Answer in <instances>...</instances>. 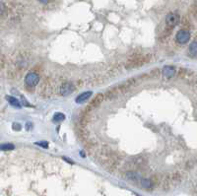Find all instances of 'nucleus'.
<instances>
[{
    "instance_id": "nucleus-5",
    "label": "nucleus",
    "mask_w": 197,
    "mask_h": 196,
    "mask_svg": "<svg viewBox=\"0 0 197 196\" xmlns=\"http://www.w3.org/2000/svg\"><path fill=\"white\" fill-rule=\"evenodd\" d=\"M163 76L166 77V78L170 79V78H173V76L175 75V68L173 66H171V65H167L163 68Z\"/></svg>"
},
{
    "instance_id": "nucleus-18",
    "label": "nucleus",
    "mask_w": 197,
    "mask_h": 196,
    "mask_svg": "<svg viewBox=\"0 0 197 196\" xmlns=\"http://www.w3.org/2000/svg\"><path fill=\"white\" fill-rule=\"evenodd\" d=\"M40 2H42V3H44V4H46V3H48L50 0H38Z\"/></svg>"
},
{
    "instance_id": "nucleus-12",
    "label": "nucleus",
    "mask_w": 197,
    "mask_h": 196,
    "mask_svg": "<svg viewBox=\"0 0 197 196\" xmlns=\"http://www.w3.org/2000/svg\"><path fill=\"white\" fill-rule=\"evenodd\" d=\"M64 119H65V115H63V113H56L54 115V116H53V120L56 122L63 121Z\"/></svg>"
},
{
    "instance_id": "nucleus-4",
    "label": "nucleus",
    "mask_w": 197,
    "mask_h": 196,
    "mask_svg": "<svg viewBox=\"0 0 197 196\" xmlns=\"http://www.w3.org/2000/svg\"><path fill=\"white\" fill-rule=\"evenodd\" d=\"M75 90V86L73 85L72 83H65L63 84V85L60 87V89H59V93H60L61 96H69L70 94H72V93L74 92Z\"/></svg>"
},
{
    "instance_id": "nucleus-17",
    "label": "nucleus",
    "mask_w": 197,
    "mask_h": 196,
    "mask_svg": "<svg viewBox=\"0 0 197 196\" xmlns=\"http://www.w3.org/2000/svg\"><path fill=\"white\" fill-rule=\"evenodd\" d=\"M32 128H33V124H32L31 122H28L27 125H26V129H27L28 131H30Z\"/></svg>"
},
{
    "instance_id": "nucleus-3",
    "label": "nucleus",
    "mask_w": 197,
    "mask_h": 196,
    "mask_svg": "<svg viewBox=\"0 0 197 196\" xmlns=\"http://www.w3.org/2000/svg\"><path fill=\"white\" fill-rule=\"evenodd\" d=\"M180 21V17L177 13H170V14L167 15L166 17V23L169 27L173 28V27H175L177 24L179 23Z\"/></svg>"
},
{
    "instance_id": "nucleus-15",
    "label": "nucleus",
    "mask_w": 197,
    "mask_h": 196,
    "mask_svg": "<svg viewBox=\"0 0 197 196\" xmlns=\"http://www.w3.org/2000/svg\"><path fill=\"white\" fill-rule=\"evenodd\" d=\"M5 12H6V6H5V4H4L3 2L0 1V16H1V15H3Z\"/></svg>"
},
{
    "instance_id": "nucleus-2",
    "label": "nucleus",
    "mask_w": 197,
    "mask_h": 196,
    "mask_svg": "<svg viewBox=\"0 0 197 196\" xmlns=\"http://www.w3.org/2000/svg\"><path fill=\"white\" fill-rule=\"evenodd\" d=\"M175 38H177V42H178L179 44H184L186 42H189L190 40V33L186 30H180V31L177 32V36H175Z\"/></svg>"
},
{
    "instance_id": "nucleus-7",
    "label": "nucleus",
    "mask_w": 197,
    "mask_h": 196,
    "mask_svg": "<svg viewBox=\"0 0 197 196\" xmlns=\"http://www.w3.org/2000/svg\"><path fill=\"white\" fill-rule=\"evenodd\" d=\"M6 100L8 101V103H9L10 105H13V107H17V109H21V107H22V105H21V103L19 102V100L16 98H14V97L7 96L6 97Z\"/></svg>"
},
{
    "instance_id": "nucleus-16",
    "label": "nucleus",
    "mask_w": 197,
    "mask_h": 196,
    "mask_svg": "<svg viewBox=\"0 0 197 196\" xmlns=\"http://www.w3.org/2000/svg\"><path fill=\"white\" fill-rule=\"evenodd\" d=\"M12 128L14 129L15 131H20L21 128H22V126H21V124L18 123V122H14L12 125Z\"/></svg>"
},
{
    "instance_id": "nucleus-13",
    "label": "nucleus",
    "mask_w": 197,
    "mask_h": 196,
    "mask_svg": "<svg viewBox=\"0 0 197 196\" xmlns=\"http://www.w3.org/2000/svg\"><path fill=\"white\" fill-rule=\"evenodd\" d=\"M141 183H142V186L146 189L151 188V186H152V181L150 179H148V178H143V179L141 180Z\"/></svg>"
},
{
    "instance_id": "nucleus-1",
    "label": "nucleus",
    "mask_w": 197,
    "mask_h": 196,
    "mask_svg": "<svg viewBox=\"0 0 197 196\" xmlns=\"http://www.w3.org/2000/svg\"><path fill=\"white\" fill-rule=\"evenodd\" d=\"M38 82H40V77L35 72L28 73L27 76L25 77V83L29 87H35V86H37L38 84Z\"/></svg>"
},
{
    "instance_id": "nucleus-10",
    "label": "nucleus",
    "mask_w": 197,
    "mask_h": 196,
    "mask_svg": "<svg viewBox=\"0 0 197 196\" xmlns=\"http://www.w3.org/2000/svg\"><path fill=\"white\" fill-rule=\"evenodd\" d=\"M14 149H15V146L11 143H5L0 145V150L1 151H10Z\"/></svg>"
},
{
    "instance_id": "nucleus-9",
    "label": "nucleus",
    "mask_w": 197,
    "mask_h": 196,
    "mask_svg": "<svg viewBox=\"0 0 197 196\" xmlns=\"http://www.w3.org/2000/svg\"><path fill=\"white\" fill-rule=\"evenodd\" d=\"M126 177H127V179L131 180V181H135V182H137L140 179V175L136 173H127Z\"/></svg>"
},
{
    "instance_id": "nucleus-11",
    "label": "nucleus",
    "mask_w": 197,
    "mask_h": 196,
    "mask_svg": "<svg viewBox=\"0 0 197 196\" xmlns=\"http://www.w3.org/2000/svg\"><path fill=\"white\" fill-rule=\"evenodd\" d=\"M102 100H104V95H102V94H98V96L95 98V100L92 102L91 105H96V107H97V105H98L100 104V103L102 102Z\"/></svg>"
},
{
    "instance_id": "nucleus-14",
    "label": "nucleus",
    "mask_w": 197,
    "mask_h": 196,
    "mask_svg": "<svg viewBox=\"0 0 197 196\" xmlns=\"http://www.w3.org/2000/svg\"><path fill=\"white\" fill-rule=\"evenodd\" d=\"M36 145L38 146H40V147L44 148V149H46V148H48V143L46 141H42V142H36Z\"/></svg>"
},
{
    "instance_id": "nucleus-8",
    "label": "nucleus",
    "mask_w": 197,
    "mask_h": 196,
    "mask_svg": "<svg viewBox=\"0 0 197 196\" xmlns=\"http://www.w3.org/2000/svg\"><path fill=\"white\" fill-rule=\"evenodd\" d=\"M197 55V44L196 40H193L189 46V56L191 58H195Z\"/></svg>"
},
{
    "instance_id": "nucleus-6",
    "label": "nucleus",
    "mask_w": 197,
    "mask_h": 196,
    "mask_svg": "<svg viewBox=\"0 0 197 196\" xmlns=\"http://www.w3.org/2000/svg\"><path fill=\"white\" fill-rule=\"evenodd\" d=\"M92 95H93V93H92L91 91L84 92V93H82V94H80L78 97H77L76 100H75V102H76L77 104H83V103L87 102V101L91 98Z\"/></svg>"
}]
</instances>
